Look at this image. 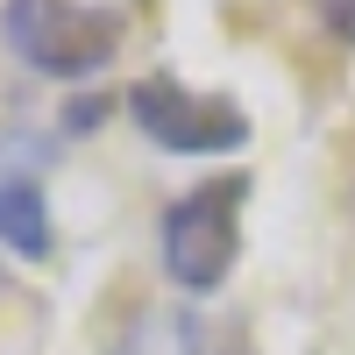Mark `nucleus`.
I'll use <instances>...</instances> for the list:
<instances>
[{
    "label": "nucleus",
    "instance_id": "f257e3e1",
    "mask_svg": "<svg viewBox=\"0 0 355 355\" xmlns=\"http://www.w3.org/2000/svg\"><path fill=\"white\" fill-rule=\"evenodd\" d=\"M0 43L28 71L85 85L128 50V15L114 0H0Z\"/></svg>",
    "mask_w": 355,
    "mask_h": 355
},
{
    "label": "nucleus",
    "instance_id": "f03ea898",
    "mask_svg": "<svg viewBox=\"0 0 355 355\" xmlns=\"http://www.w3.org/2000/svg\"><path fill=\"white\" fill-rule=\"evenodd\" d=\"M249 171H214L199 178L192 192H178L157 220V263L178 291H220L234 277V263H242V206H249Z\"/></svg>",
    "mask_w": 355,
    "mask_h": 355
},
{
    "label": "nucleus",
    "instance_id": "7ed1b4c3",
    "mask_svg": "<svg viewBox=\"0 0 355 355\" xmlns=\"http://www.w3.org/2000/svg\"><path fill=\"white\" fill-rule=\"evenodd\" d=\"M128 121L157 142V150L171 157H234V150H249V107L242 100H227V93H206V85L192 78H178V71H142L128 93Z\"/></svg>",
    "mask_w": 355,
    "mask_h": 355
},
{
    "label": "nucleus",
    "instance_id": "20e7f679",
    "mask_svg": "<svg viewBox=\"0 0 355 355\" xmlns=\"http://www.w3.org/2000/svg\"><path fill=\"white\" fill-rule=\"evenodd\" d=\"M0 249L21 263H43L57 249V214L36 178H0Z\"/></svg>",
    "mask_w": 355,
    "mask_h": 355
},
{
    "label": "nucleus",
    "instance_id": "39448f33",
    "mask_svg": "<svg viewBox=\"0 0 355 355\" xmlns=\"http://www.w3.org/2000/svg\"><path fill=\"white\" fill-rule=\"evenodd\" d=\"M306 15L327 28L334 43H348V50H355V0H306Z\"/></svg>",
    "mask_w": 355,
    "mask_h": 355
},
{
    "label": "nucleus",
    "instance_id": "423d86ee",
    "mask_svg": "<svg viewBox=\"0 0 355 355\" xmlns=\"http://www.w3.org/2000/svg\"><path fill=\"white\" fill-rule=\"evenodd\" d=\"M93 121H107V93H85L64 107V135H93Z\"/></svg>",
    "mask_w": 355,
    "mask_h": 355
}]
</instances>
